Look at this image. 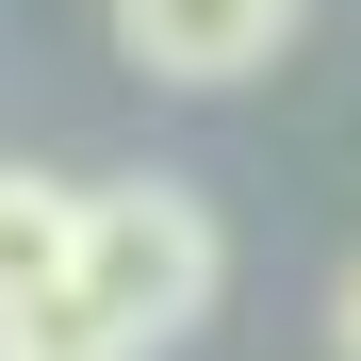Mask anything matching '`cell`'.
<instances>
[{"label": "cell", "instance_id": "1", "mask_svg": "<svg viewBox=\"0 0 361 361\" xmlns=\"http://www.w3.org/2000/svg\"><path fill=\"white\" fill-rule=\"evenodd\" d=\"M214 279H230V230H214L197 180H82V263H66V295L99 312L115 361H164L180 329L214 312Z\"/></svg>", "mask_w": 361, "mask_h": 361}, {"label": "cell", "instance_id": "2", "mask_svg": "<svg viewBox=\"0 0 361 361\" xmlns=\"http://www.w3.org/2000/svg\"><path fill=\"white\" fill-rule=\"evenodd\" d=\"M312 0H115V49H132L148 82H247L295 49Z\"/></svg>", "mask_w": 361, "mask_h": 361}, {"label": "cell", "instance_id": "3", "mask_svg": "<svg viewBox=\"0 0 361 361\" xmlns=\"http://www.w3.org/2000/svg\"><path fill=\"white\" fill-rule=\"evenodd\" d=\"M66 263H82V180H49V164H0V312L66 295Z\"/></svg>", "mask_w": 361, "mask_h": 361}, {"label": "cell", "instance_id": "4", "mask_svg": "<svg viewBox=\"0 0 361 361\" xmlns=\"http://www.w3.org/2000/svg\"><path fill=\"white\" fill-rule=\"evenodd\" d=\"M329 361H361V263L329 279Z\"/></svg>", "mask_w": 361, "mask_h": 361}]
</instances>
